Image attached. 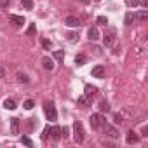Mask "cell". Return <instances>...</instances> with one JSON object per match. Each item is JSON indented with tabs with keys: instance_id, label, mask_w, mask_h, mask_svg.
Listing matches in <instances>:
<instances>
[{
	"instance_id": "obj_1",
	"label": "cell",
	"mask_w": 148,
	"mask_h": 148,
	"mask_svg": "<svg viewBox=\"0 0 148 148\" xmlns=\"http://www.w3.org/2000/svg\"><path fill=\"white\" fill-rule=\"evenodd\" d=\"M89 124H91L92 129H101V127L106 124V120H105V117H103L101 113H92L91 119H89Z\"/></svg>"
},
{
	"instance_id": "obj_2",
	"label": "cell",
	"mask_w": 148,
	"mask_h": 148,
	"mask_svg": "<svg viewBox=\"0 0 148 148\" xmlns=\"http://www.w3.org/2000/svg\"><path fill=\"white\" fill-rule=\"evenodd\" d=\"M44 112H45V117H47V120H51V122H56V119H58V112H56V106H54V103H45L44 105Z\"/></svg>"
},
{
	"instance_id": "obj_3",
	"label": "cell",
	"mask_w": 148,
	"mask_h": 148,
	"mask_svg": "<svg viewBox=\"0 0 148 148\" xmlns=\"http://www.w3.org/2000/svg\"><path fill=\"white\" fill-rule=\"evenodd\" d=\"M73 139H75L77 143L84 141V127H82V124L79 120L73 122Z\"/></svg>"
},
{
	"instance_id": "obj_4",
	"label": "cell",
	"mask_w": 148,
	"mask_h": 148,
	"mask_svg": "<svg viewBox=\"0 0 148 148\" xmlns=\"http://www.w3.org/2000/svg\"><path fill=\"white\" fill-rule=\"evenodd\" d=\"M101 129L105 131V134H106L108 138H112V139H117V138H119V131H117L113 125H108V124H105Z\"/></svg>"
},
{
	"instance_id": "obj_5",
	"label": "cell",
	"mask_w": 148,
	"mask_h": 148,
	"mask_svg": "<svg viewBox=\"0 0 148 148\" xmlns=\"http://www.w3.org/2000/svg\"><path fill=\"white\" fill-rule=\"evenodd\" d=\"M91 75H92L94 79H103V77H105V66H103V64H96V66L92 68V71H91Z\"/></svg>"
},
{
	"instance_id": "obj_6",
	"label": "cell",
	"mask_w": 148,
	"mask_h": 148,
	"mask_svg": "<svg viewBox=\"0 0 148 148\" xmlns=\"http://www.w3.org/2000/svg\"><path fill=\"white\" fill-rule=\"evenodd\" d=\"M113 42H115V32H110V33H106V35L103 37V44H105V47H112Z\"/></svg>"
},
{
	"instance_id": "obj_7",
	"label": "cell",
	"mask_w": 148,
	"mask_h": 148,
	"mask_svg": "<svg viewBox=\"0 0 148 148\" xmlns=\"http://www.w3.org/2000/svg\"><path fill=\"white\" fill-rule=\"evenodd\" d=\"M64 25L70 26V28H79V26H80V21H79L77 18H73V16H68V18L64 19Z\"/></svg>"
},
{
	"instance_id": "obj_8",
	"label": "cell",
	"mask_w": 148,
	"mask_h": 148,
	"mask_svg": "<svg viewBox=\"0 0 148 148\" xmlns=\"http://www.w3.org/2000/svg\"><path fill=\"white\" fill-rule=\"evenodd\" d=\"M49 132H51V138H52L54 141H59V139H61V127L52 125V127L49 129Z\"/></svg>"
},
{
	"instance_id": "obj_9",
	"label": "cell",
	"mask_w": 148,
	"mask_h": 148,
	"mask_svg": "<svg viewBox=\"0 0 148 148\" xmlns=\"http://www.w3.org/2000/svg\"><path fill=\"white\" fill-rule=\"evenodd\" d=\"M87 37H89V40H91V42H96V40L99 38V30H98L96 26L89 28V32H87Z\"/></svg>"
},
{
	"instance_id": "obj_10",
	"label": "cell",
	"mask_w": 148,
	"mask_h": 148,
	"mask_svg": "<svg viewBox=\"0 0 148 148\" xmlns=\"http://www.w3.org/2000/svg\"><path fill=\"white\" fill-rule=\"evenodd\" d=\"M42 66H44L45 70H52V68H54V61H52V58L44 56V58H42Z\"/></svg>"
},
{
	"instance_id": "obj_11",
	"label": "cell",
	"mask_w": 148,
	"mask_h": 148,
	"mask_svg": "<svg viewBox=\"0 0 148 148\" xmlns=\"http://www.w3.org/2000/svg\"><path fill=\"white\" fill-rule=\"evenodd\" d=\"M84 91H86L84 94H86V96H87L89 99H92V98L96 96V92H98V89H96V87H92V86H89V84L86 86V89H84Z\"/></svg>"
},
{
	"instance_id": "obj_12",
	"label": "cell",
	"mask_w": 148,
	"mask_h": 148,
	"mask_svg": "<svg viewBox=\"0 0 148 148\" xmlns=\"http://www.w3.org/2000/svg\"><path fill=\"white\" fill-rule=\"evenodd\" d=\"M11 132L12 134H19V119H11Z\"/></svg>"
},
{
	"instance_id": "obj_13",
	"label": "cell",
	"mask_w": 148,
	"mask_h": 148,
	"mask_svg": "<svg viewBox=\"0 0 148 148\" xmlns=\"http://www.w3.org/2000/svg\"><path fill=\"white\" fill-rule=\"evenodd\" d=\"M138 139H139V136H138L134 131H129V132H127V136H125V141H127L129 145H132V143H138Z\"/></svg>"
},
{
	"instance_id": "obj_14",
	"label": "cell",
	"mask_w": 148,
	"mask_h": 148,
	"mask_svg": "<svg viewBox=\"0 0 148 148\" xmlns=\"http://www.w3.org/2000/svg\"><path fill=\"white\" fill-rule=\"evenodd\" d=\"M9 19L14 23V25H18V26H23L25 25V18H21V16H16V14H11L9 16Z\"/></svg>"
},
{
	"instance_id": "obj_15",
	"label": "cell",
	"mask_w": 148,
	"mask_h": 148,
	"mask_svg": "<svg viewBox=\"0 0 148 148\" xmlns=\"http://www.w3.org/2000/svg\"><path fill=\"white\" fill-rule=\"evenodd\" d=\"M21 5H23L26 11H33V7H35L33 0H21Z\"/></svg>"
},
{
	"instance_id": "obj_16",
	"label": "cell",
	"mask_w": 148,
	"mask_h": 148,
	"mask_svg": "<svg viewBox=\"0 0 148 148\" xmlns=\"http://www.w3.org/2000/svg\"><path fill=\"white\" fill-rule=\"evenodd\" d=\"M4 108L5 110H16V101L14 99H5L4 101Z\"/></svg>"
},
{
	"instance_id": "obj_17",
	"label": "cell",
	"mask_w": 148,
	"mask_h": 148,
	"mask_svg": "<svg viewBox=\"0 0 148 148\" xmlns=\"http://www.w3.org/2000/svg\"><path fill=\"white\" fill-rule=\"evenodd\" d=\"M134 18H136V19H139V21H145V19L148 18V12H146V11H139V12H136V14H134Z\"/></svg>"
},
{
	"instance_id": "obj_18",
	"label": "cell",
	"mask_w": 148,
	"mask_h": 148,
	"mask_svg": "<svg viewBox=\"0 0 148 148\" xmlns=\"http://www.w3.org/2000/svg\"><path fill=\"white\" fill-rule=\"evenodd\" d=\"M134 19H136V18H134V12H127V14H125V19H124V23L129 26V25H132V21H134Z\"/></svg>"
},
{
	"instance_id": "obj_19",
	"label": "cell",
	"mask_w": 148,
	"mask_h": 148,
	"mask_svg": "<svg viewBox=\"0 0 148 148\" xmlns=\"http://www.w3.org/2000/svg\"><path fill=\"white\" fill-rule=\"evenodd\" d=\"M86 61H87V58H86L84 54H77V56H75V63H77L79 66H82Z\"/></svg>"
},
{
	"instance_id": "obj_20",
	"label": "cell",
	"mask_w": 148,
	"mask_h": 148,
	"mask_svg": "<svg viewBox=\"0 0 148 148\" xmlns=\"http://www.w3.org/2000/svg\"><path fill=\"white\" fill-rule=\"evenodd\" d=\"M52 56H54V59L63 61V59H64V51H54V52H52Z\"/></svg>"
},
{
	"instance_id": "obj_21",
	"label": "cell",
	"mask_w": 148,
	"mask_h": 148,
	"mask_svg": "<svg viewBox=\"0 0 148 148\" xmlns=\"http://www.w3.org/2000/svg\"><path fill=\"white\" fill-rule=\"evenodd\" d=\"M18 80L23 82V84H28V82H30V79H28L26 73H18Z\"/></svg>"
},
{
	"instance_id": "obj_22",
	"label": "cell",
	"mask_w": 148,
	"mask_h": 148,
	"mask_svg": "<svg viewBox=\"0 0 148 148\" xmlns=\"http://www.w3.org/2000/svg\"><path fill=\"white\" fill-rule=\"evenodd\" d=\"M89 103H91V99H89V98H87V96H86V94H84V96H80V98H79V105H84V106H87V105H89Z\"/></svg>"
},
{
	"instance_id": "obj_23",
	"label": "cell",
	"mask_w": 148,
	"mask_h": 148,
	"mask_svg": "<svg viewBox=\"0 0 148 148\" xmlns=\"http://www.w3.org/2000/svg\"><path fill=\"white\" fill-rule=\"evenodd\" d=\"M23 106H25V108H26V110H32V108H33V106H35V101H33V99H26V101H25V105H23Z\"/></svg>"
},
{
	"instance_id": "obj_24",
	"label": "cell",
	"mask_w": 148,
	"mask_h": 148,
	"mask_svg": "<svg viewBox=\"0 0 148 148\" xmlns=\"http://www.w3.org/2000/svg\"><path fill=\"white\" fill-rule=\"evenodd\" d=\"M21 143H23V145H26V146H33V141H32L28 136H23V138H21Z\"/></svg>"
},
{
	"instance_id": "obj_25",
	"label": "cell",
	"mask_w": 148,
	"mask_h": 148,
	"mask_svg": "<svg viewBox=\"0 0 148 148\" xmlns=\"http://www.w3.org/2000/svg\"><path fill=\"white\" fill-rule=\"evenodd\" d=\"M99 110H101V112H108V110H110V105H108L106 101H101V103H99Z\"/></svg>"
},
{
	"instance_id": "obj_26",
	"label": "cell",
	"mask_w": 148,
	"mask_h": 148,
	"mask_svg": "<svg viewBox=\"0 0 148 148\" xmlns=\"http://www.w3.org/2000/svg\"><path fill=\"white\" fill-rule=\"evenodd\" d=\"M42 45H44V49L51 51V40H47V38H42Z\"/></svg>"
},
{
	"instance_id": "obj_27",
	"label": "cell",
	"mask_w": 148,
	"mask_h": 148,
	"mask_svg": "<svg viewBox=\"0 0 148 148\" xmlns=\"http://www.w3.org/2000/svg\"><path fill=\"white\" fill-rule=\"evenodd\" d=\"M68 136H70V129L64 125V127L61 129V138H68Z\"/></svg>"
},
{
	"instance_id": "obj_28",
	"label": "cell",
	"mask_w": 148,
	"mask_h": 148,
	"mask_svg": "<svg viewBox=\"0 0 148 148\" xmlns=\"http://www.w3.org/2000/svg\"><path fill=\"white\" fill-rule=\"evenodd\" d=\"M66 37H68V40H70V42H75V40H77V33H73V32H71V33H68Z\"/></svg>"
},
{
	"instance_id": "obj_29",
	"label": "cell",
	"mask_w": 148,
	"mask_h": 148,
	"mask_svg": "<svg viewBox=\"0 0 148 148\" xmlns=\"http://www.w3.org/2000/svg\"><path fill=\"white\" fill-rule=\"evenodd\" d=\"M125 4H127L129 7H136V5H138V0H125Z\"/></svg>"
},
{
	"instance_id": "obj_30",
	"label": "cell",
	"mask_w": 148,
	"mask_h": 148,
	"mask_svg": "<svg viewBox=\"0 0 148 148\" xmlns=\"http://www.w3.org/2000/svg\"><path fill=\"white\" fill-rule=\"evenodd\" d=\"M9 2H11V0H0V5H2V9H7V7H9Z\"/></svg>"
},
{
	"instance_id": "obj_31",
	"label": "cell",
	"mask_w": 148,
	"mask_h": 148,
	"mask_svg": "<svg viewBox=\"0 0 148 148\" xmlns=\"http://www.w3.org/2000/svg\"><path fill=\"white\" fill-rule=\"evenodd\" d=\"M98 23H99V25H106V23H108V19H106L105 16H99V18H98Z\"/></svg>"
},
{
	"instance_id": "obj_32",
	"label": "cell",
	"mask_w": 148,
	"mask_h": 148,
	"mask_svg": "<svg viewBox=\"0 0 148 148\" xmlns=\"http://www.w3.org/2000/svg\"><path fill=\"white\" fill-rule=\"evenodd\" d=\"M49 129H51L49 125H47V127L44 129V134H42V138H44V139H47V138H49Z\"/></svg>"
},
{
	"instance_id": "obj_33",
	"label": "cell",
	"mask_w": 148,
	"mask_h": 148,
	"mask_svg": "<svg viewBox=\"0 0 148 148\" xmlns=\"http://www.w3.org/2000/svg\"><path fill=\"white\" fill-rule=\"evenodd\" d=\"M138 4H139L141 7H145V9H146V7H148V0H138Z\"/></svg>"
},
{
	"instance_id": "obj_34",
	"label": "cell",
	"mask_w": 148,
	"mask_h": 148,
	"mask_svg": "<svg viewBox=\"0 0 148 148\" xmlns=\"http://www.w3.org/2000/svg\"><path fill=\"white\" fill-rule=\"evenodd\" d=\"M5 77V70H4V66H0V79H4Z\"/></svg>"
},
{
	"instance_id": "obj_35",
	"label": "cell",
	"mask_w": 148,
	"mask_h": 148,
	"mask_svg": "<svg viewBox=\"0 0 148 148\" xmlns=\"http://www.w3.org/2000/svg\"><path fill=\"white\" fill-rule=\"evenodd\" d=\"M141 132H143L141 136H148V134H146V132H148V129H146V125H143V129H141Z\"/></svg>"
},
{
	"instance_id": "obj_36",
	"label": "cell",
	"mask_w": 148,
	"mask_h": 148,
	"mask_svg": "<svg viewBox=\"0 0 148 148\" xmlns=\"http://www.w3.org/2000/svg\"><path fill=\"white\" fill-rule=\"evenodd\" d=\"M80 2H82V4H86V5H87V4H89V2H91V0H80Z\"/></svg>"
},
{
	"instance_id": "obj_37",
	"label": "cell",
	"mask_w": 148,
	"mask_h": 148,
	"mask_svg": "<svg viewBox=\"0 0 148 148\" xmlns=\"http://www.w3.org/2000/svg\"><path fill=\"white\" fill-rule=\"evenodd\" d=\"M98 2H99V0H98Z\"/></svg>"
}]
</instances>
